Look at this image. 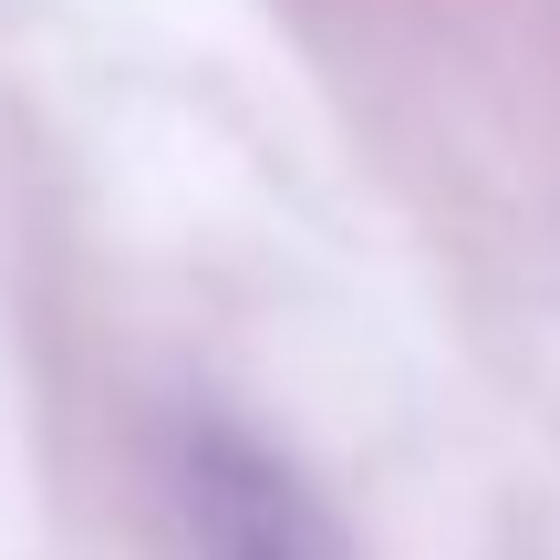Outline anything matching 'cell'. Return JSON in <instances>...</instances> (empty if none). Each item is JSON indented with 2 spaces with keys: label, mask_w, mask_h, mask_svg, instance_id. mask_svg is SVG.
Here are the masks:
<instances>
[{
  "label": "cell",
  "mask_w": 560,
  "mask_h": 560,
  "mask_svg": "<svg viewBox=\"0 0 560 560\" xmlns=\"http://www.w3.org/2000/svg\"><path fill=\"white\" fill-rule=\"evenodd\" d=\"M166 509H177V560H342L332 509L240 425H187L177 436Z\"/></svg>",
  "instance_id": "cell-1"
}]
</instances>
